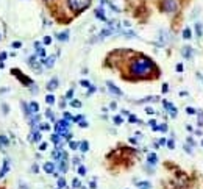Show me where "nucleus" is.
<instances>
[{
  "label": "nucleus",
  "instance_id": "1",
  "mask_svg": "<svg viewBox=\"0 0 203 189\" xmlns=\"http://www.w3.org/2000/svg\"><path fill=\"white\" fill-rule=\"evenodd\" d=\"M131 73L136 77H147L155 70V64L152 59L145 58V56H139L131 63Z\"/></svg>",
  "mask_w": 203,
  "mask_h": 189
},
{
  "label": "nucleus",
  "instance_id": "2",
  "mask_svg": "<svg viewBox=\"0 0 203 189\" xmlns=\"http://www.w3.org/2000/svg\"><path fill=\"white\" fill-rule=\"evenodd\" d=\"M91 5V0H69V7L73 11H83Z\"/></svg>",
  "mask_w": 203,
  "mask_h": 189
},
{
  "label": "nucleus",
  "instance_id": "3",
  "mask_svg": "<svg viewBox=\"0 0 203 189\" xmlns=\"http://www.w3.org/2000/svg\"><path fill=\"white\" fill-rule=\"evenodd\" d=\"M163 10L169 14L172 13H177L178 11V3L177 0H163Z\"/></svg>",
  "mask_w": 203,
  "mask_h": 189
},
{
  "label": "nucleus",
  "instance_id": "4",
  "mask_svg": "<svg viewBox=\"0 0 203 189\" xmlns=\"http://www.w3.org/2000/svg\"><path fill=\"white\" fill-rule=\"evenodd\" d=\"M27 63H28V66H30L31 69H35V70H36V73H41L42 67H41V61L38 59V56H30Z\"/></svg>",
  "mask_w": 203,
  "mask_h": 189
},
{
  "label": "nucleus",
  "instance_id": "5",
  "mask_svg": "<svg viewBox=\"0 0 203 189\" xmlns=\"http://www.w3.org/2000/svg\"><path fill=\"white\" fill-rule=\"evenodd\" d=\"M11 72H13V73H14V75H16V77H17V78H19V80H21V81H22L25 86H31V80H30V78H27L25 75H22V73H21V70H17V69H13Z\"/></svg>",
  "mask_w": 203,
  "mask_h": 189
},
{
  "label": "nucleus",
  "instance_id": "6",
  "mask_svg": "<svg viewBox=\"0 0 203 189\" xmlns=\"http://www.w3.org/2000/svg\"><path fill=\"white\" fill-rule=\"evenodd\" d=\"M39 61H41V64L45 66V67H53V64H55V61H56V56H55V55H50V56H45L44 59H39Z\"/></svg>",
  "mask_w": 203,
  "mask_h": 189
},
{
  "label": "nucleus",
  "instance_id": "7",
  "mask_svg": "<svg viewBox=\"0 0 203 189\" xmlns=\"http://www.w3.org/2000/svg\"><path fill=\"white\" fill-rule=\"evenodd\" d=\"M106 87H108V91L111 92V94H114V96H122V91L114 84V83H111V81H106Z\"/></svg>",
  "mask_w": 203,
  "mask_h": 189
},
{
  "label": "nucleus",
  "instance_id": "8",
  "mask_svg": "<svg viewBox=\"0 0 203 189\" xmlns=\"http://www.w3.org/2000/svg\"><path fill=\"white\" fill-rule=\"evenodd\" d=\"M10 166H11V161H10V158H5V161H3V166H2V170H0V178H2V177H5V175L10 172Z\"/></svg>",
  "mask_w": 203,
  "mask_h": 189
},
{
  "label": "nucleus",
  "instance_id": "9",
  "mask_svg": "<svg viewBox=\"0 0 203 189\" xmlns=\"http://www.w3.org/2000/svg\"><path fill=\"white\" fill-rule=\"evenodd\" d=\"M67 159H69V158H64V159H61L59 163H56V164H58V169H59V172H61V173H66V172H67V169H69Z\"/></svg>",
  "mask_w": 203,
  "mask_h": 189
},
{
  "label": "nucleus",
  "instance_id": "10",
  "mask_svg": "<svg viewBox=\"0 0 203 189\" xmlns=\"http://www.w3.org/2000/svg\"><path fill=\"white\" fill-rule=\"evenodd\" d=\"M55 167H56V164L52 163V161H47V163L42 166V169H44L45 173H53V172H55Z\"/></svg>",
  "mask_w": 203,
  "mask_h": 189
},
{
  "label": "nucleus",
  "instance_id": "11",
  "mask_svg": "<svg viewBox=\"0 0 203 189\" xmlns=\"http://www.w3.org/2000/svg\"><path fill=\"white\" fill-rule=\"evenodd\" d=\"M181 53H183V56H184L186 59H191V58H192V55H194V50H192V47L184 45V47H183V50H181Z\"/></svg>",
  "mask_w": 203,
  "mask_h": 189
},
{
  "label": "nucleus",
  "instance_id": "12",
  "mask_svg": "<svg viewBox=\"0 0 203 189\" xmlns=\"http://www.w3.org/2000/svg\"><path fill=\"white\" fill-rule=\"evenodd\" d=\"M164 106H166V110L169 111V114H170L172 117H177V108H175L172 103H169V102H164Z\"/></svg>",
  "mask_w": 203,
  "mask_h": 189
},
{
  "label": "nucleus",
  "instance_id": "13",
  "mask_svg": "<svg viewBox=\"0 0 203 189\" xmlns=\"http://www.w3.org/2000/svg\"><path fill=\"white\" fill-rule=\"evenodd\" d=\"M41 138H42V136H41V131H38V130H36V131H33V133H31V135L28 136V141H35V142H39V141H41Z\"/></svg>",
  "mask_w": 203,
  "mask_h": 189
},
{
  "label": "nucleus",
  "instance_id": "14",
  "mask_svg": "<svg viewBox=\"0 0 203 189\" xmlns=\"http://www.w3.org/2000/svg\"><path fill=\"white\" fill-rule=\"evenodd\" d=\"M95 16L100 19V21H103V22H108V17L105 16V13H103V8H98V10H95Z\"/></svg>",
  "mask_w": 203,
  "mask_h": 189
},
{
  "label": "nucleus",
  "instance_id": "15",
  "mask_svg": "<svg viewBox=\"0 0 203 189\" xmlns=\"http://www.w3.org/2000/svg\"><path fill=\"white\" fill-rule=\"evenodd\" d=\"M195 33H197V38H201L203 36V25H201V22H195Z\"/></svg>",
  "mask_w": 203,
  "mask_h": 189
},
{
  "label": "nucleus",
  "instance_id": "16",
  "mask_svg": "<svg viewBox=\"0 0 203 189\" xmlns=\"http://www.w3.org/2000/svg\"><path fill=\"white\" fill-rule=\"evenodd\" d=\"M58 87V78H52L49 83H47V89L49 91H53V89H56Z\"/></svg>",
  "mask_w": 203,
  "mask_h": 189
},
{
  "label": "nucleus",
  "instance_id": "17",
  "mask_svg": "<svg viewBox=\"0 0 203 189\" xmlns=\"http://www.w3.org/2000/svg\"><path fill=\"white\" fill-rule=\"evenodd\" d=\"M138 189H152V183L150 181H138Z\"/></svg>",
  "mask_w": 203,
  "mask_h": 189
},
{
  "label": "nucleus",
  "instance_id": "18",
  "mask_svg": "<svg viewBox=\"0 0 203 189\" xmlns=\"http://www.w3.org/2000/svg\"><path fill=\"white\" fill-rule=\"evenodd\" d=\"M28 108H30V113H31V114H38V111H39V105H38L36 102H30Z\"/></svg>",
  "mask_w": 203,
  "mask_h": 189
},
{
  "label": "nucleus",
  "instance_id": "19",
  "mask_svg": "<svg viewBox=\"0 0 203 189\" xmlns=\"http://www.w3.org/2000/svg\"><path fill=\"white\" fill-rule=\"evenodd\" d=\"M147 163H149V164H156V163H158V156H156L155 153H150V155L147 156Z\"/></svg>",
  "mask_w": 203,
  "mask_h": 189
},
{
  "label": "nucleus",
  "instance_id": "20",
  "mask_svg": "<svg viewBox=\"0 0 203 189\" xmlns=\"http://www.w3.org/2000/svg\"><path fill=\"white\" fill-rule=\"evenodd\" d=\"M56 39L58 41H67L69 39V31H63V33L56 35Z\"/></svg>",
  "mask_w": 203,
  "mask_h": 189
},
{
  "label": "nucleus",
  "instance_id": "21",
  "mask_svg": "<svg viewBox=\"0 0 203 189\" xmlns=\"http://www.w3.org/2000/svg\"><path fill=\"white\" fill-rule=\"evenodd\" d=\"M80 150H81L83 153H86V152L89 150V142H87V141H81V142H80Z\"/></svg>",
  "mask_w": 203,
  "mask_h": 189
},
{
  "label": "nucleus",
  "instance_id": "22",
  "mask_svg": "<svg viewBox=\"0 0 203 189\" xmlns=\"http://www.w3.org/2000/svg\"><path fill=\"white\" fill-rule=\"evenodd\" d=\"M128 122H130V124H142L135 114H130V116H128Z\"/></svg>",
  "mask_w": 203,
  "mask_h": 189
},
{
  "label": "nucleus",
  "instance_id": "23",
  "mask_svg": "<svg viewBox=\"0 0 203 189\" xmlns=\"http://www.w3.org/2000/svg\"><path fill=\"white\" fill-rule=\"evenodd\" d=\"M183 38H184V39H191V38H192L189 28H184V30H183Z\"/></svg>",
  "mask_w": 203,
  "mask_h": 189
},
{
  "label": "nucleus",
  "instance_id": "24",
  "mask_svg": "<svg viewBox=\"0 0 203 189\" xmlns=\"http://www.w3.org/2000/svg\"><path fill=\"white\" fill-rule=\"evenodd\" d=\"M45 102H47L49 105H53V103H55V96H52V94H49V96L45 97Z\"/></svg>",
  "mask_w": 203,
  "mask_h": 189
},
{
  "label": "nucleus",
  "instance_id": "25",
  "mask_svg": "<svg viewBox=\"0 0 203 189\" xmlns=\"http://www.w3.org/2000/svg\"><path fill=\"white\" fill-rule=\"evenodd\" d=\"M113 120H114V124H116V125H122V124H124L122 116H114V119H113Z\"/></svg>",
  "mask_w": 203,
  "mask_h": 189
},
{
  "label": "nucleus",
  "instance_id": "26",
  "mask_svg": "<svg viewBox=\"0 0 203 189\" xmlns=\"http://www.w3.org/2000/svg\"><path fill=\"white\" fill-rule=\"evenodd\" d=\"M58 187H59V189L66 187V180H64L63 177H59V178H58Z\"/></svg>",
  "mask_w": 203,
  "mask_h": 189
},
{
  "label": "nucleus",
  "instance_id": "27",
  "mask_svg": "<svg viewBox=\"0 0 203 189\" xmlns=\"http://www.w3.org/2000/svg\"><path fill=\"white\" fill-rule=\"evenodd\" d=\"M197 119H198V125H203V111H197Z\"/></svg>",
  "mask_w": 203,
  "mask_h": 189
},
{
  "label": "nucleus",
  "instance_id": "28",
  "mask_svg": "<svg viewBox=\"0 0 203 189\" xmlns=\"http://www.w3.org/2000/svg\"><path fill=\"white\" fill-rule=\"evenodd\" d=\"M86 173H87L86 167H84V166H78V175H81V177H83V175H86Z\"/></svg>",
  "mask_w": 203,
  "mask_h": 189
},
{
  "label": "nucleus",
  "instance_id": "29",
  "mask_svg": "<svg viewBox=\"0 0 203 189\" xmlns=\"http://www.w3.org/2000/svg\"><path fill=\"white\" fill-rule=\"evenodd\" d=\"M69 147H70L72 150H77V149L80 147V144H78V142H75V141H70V142H69Z\"/></svg>",
  "mask_w": 203,
  "mask_h": 189
},
{
  "label": "nucleus",
  "instance_id": "30",
  "mask_svg": "<svg viewBox=\"0 0 203 189\" xmlns=\"http://www.w3.org/2000/svg\"><path fill=\"white\" fill-rule=\"evenodd\" d=\"M2 144H3L5 147L8 145V139H7L5 136H0V149H2Z\"/></svg>",
  "mask_w": 203,
  "mask_h": 189
},
{
  "label": "nucleus",
  "instance_id": "31",
  "mask_svg": "<svg viewBox=\"0 0 203 189\" xmlns=\"http://www.w3.org/2000/svg\"><path fill=\"white\" fill-rule=\"evenodd\" d=\"M166 144H167V147H169L170 150H173V149H175V141H173V139H169Z\"/></svg>",
  "mask_w": 203,
  "mask_h": 189
},
{
  "label": "nucleus",
  "instance_id": "32",
  "mask_svg": "<svg viewBox=\"0 0 203 189\" xmlns=\"http://www.w3.org/2000/svg\"><path fill=\"white\" fill-rule=\"evenodd\" d=\"M2 111H3V114H8L10 113V106L7 103H2Z\"/></svg>",
  "mask_w": 203,
  "mask_h": 189
},
{
  "label": "nucleus",
  "instance_id": "33",
  "mask_svg": "<svg viewBox=\"0 0 203 189\" xmlns=\"http://www.w3.org/2000/svg\"><path fill=\"white\" fill-rule=\"evenodd\" d=\"M7 58H8V53H7V52H2V53H0V63H3Z\"/></svg>",
  "mask_w": 203,
  "mask_h": 189
},
{
  "label": "nucleus",
  "instance_id": "34",
  "mask_svg": "<svg viewBox=\"0 0 203 189\" xmlns=\"http://www.w3.org/2000/svg\"><path fill=\"white\" fill-rule=\"evenodd\" d=\"M72 97H73V89H69V91L66 92V99H69V100H70Z\"/></svg>",
  "mask_w": 203,
  "mask_h": 189
},
{
  "label": "nucleus",
  "instance_id": "35",
  "mask_svg": "<svg viewBox=\"0 0 203 189\" xmlns=\"http://www.w3.org/2000/svg\"><path fill=\"white\" fill-rule=\"evenodd\" d=\"M11 47H13V49H21V47H22V42H21V41H14Z\"/></svg>",
  "mask_w": 203,
  "mask_h": 189
},
{
  "label": "nucleus",
  "instance_id": "36",
  "mask_svg": "<svg viewBox=\"0 0 203 189\" xmlns=\"http://www.w3.org/2000/svg\"><path fill=\"white\" fill-rule=\"evenodd\" d=\"M72 186H73V187H75V189H77V187H81V183H80V181H78V178H75V180H73V181H72Z\"/></svg>",
  "mask_w": 203,
  "mask_h": 189
},
{
  "label": "nucleus",
  "instance_id": "37",
  "mask_svg": "<svg viewBox=\"0 0 203 189\" xmlns=\"http://www.w3.org/2000/svg\"><path fill=\"white\" fill-rule=\"evenodd\" d=\"M80 84H81L83 87H91V83H89V81H86V80H81V81H80Z\"/></svg>",
  "mask_w": 203,
  "mask_h": 189
},
{
  "label": "nucleus",
  "instance_id": "38",
  "mask_svg": "<svg viewBox=\"0 0 203 189\" xmlns=\"http://www.w3.org/2000/svg\"><path fill=\"white\" fill-rule=\"evenodd\" d=\"M186 113H187V114H197V111H195L192 106H187V108H186Z\"/></svg>",
  "mask_w": 203,
  "mask_h": 189
},
{
  "label": "nucleus",
  "instance_id": "39",
  "mask_svg": "<svg viewBox=\"0 0 203 189\" xmlns=\"http://www.w3.org/2000/svg\"><path fill=\"white\" fill-rule=\"evenodd\" d=\"M72 106H75V108H80L81 106V102H78V100H72V103H70Z\"/></svg>",
  "mask_w": 203,
  "mask_h": 189
},
{
  "label": "nucleus",
  "instance_id": "40",
  "mask_svg": "<svg viewBox=\"0 0 203 189\" xmlns=\"http://www.w3.org/2000/svg\"><path fill=\"white\" fill-rule=\"evenodd\" d=\"M45 116H47V117H49V119H52V120H53V122H55V117H53V113H52V111H50V110H47V113H45Z\"/></svg>",
  "mask_w": 203,
  "mask_h": 189
},
{
  "label": "nucleus",
  "instance_id": "41",
  "mask_svg": "<svg viewBox=\"0 0 203 189\" xmlns=\"http://www.w3.org/2000/svg\"><path fill=\"white\" fill-rule=\"evenodd\" d=\"M125 36H127V38H136V33H133V31H125Z\"/></svg>",
  "mask_w": 203,
  "mask_h": 189
},
{
  "label": "nucleus",
  "instance_id": "42",
  "mask_svg": "<svg viewBox=\"0 0 203 189\" xmlns=\"http://www.w3.org/2000/svg\"><path fill=\"white\" fill-rule=\"evenodd\" d=\"M42 42H44V44H45V45H49V44H50V42H52V38H50V36H45V38H44V41H42Z\"/></svg>",
  "mask_w": 203,
  "mask_h": 189
},
{
  "label": "nucleus",
  "instance_id": "43",
  "mask_svg": "<svg viewBox=\"0 0 203 189\" xmlns=\"http://www.w3.org/2000/svg\"><path fill=\"white\" fill-rule=\"evenodd\" d=\"M31 172H33V173H38V172H39V167H38V164H33V166H31Z\"/></svg>",
  "mask_w": 203,
  "mask_h": 189
},
{
  "label": "nucleus",
  "instance_id": "44",
  "mask_svg": "<svg viewBox=\"0 0 203 189\" xmlns=\"http://www.w3.org/2000/svg\"><path fill=\"white\" fill-rule=\"evenodd\" d=\"M89 187H91V189H95V187H97V183H95V180H91V181H89Z\"/></svg>",
  "mask_w": 203,
  "mask_h": 189
},
{
  "label": "nucleus",
  "instance_id": "45",
  "mask_svg": "<svg viewBox=\"0 0 203 189\" xmlns=\"http://www.w3.org/2000/svg\"><path fill=\"white\" fill-rule=\"evenodd\" d=\"M145 113H147V114H155V110L150 108V106H147V108H145Z\"/></svg>",
  "mask_w": 203,
  "mask_h": 189
},
{
  "label": "nucleus",
  "instance_id": "46",
  "mask_svg": "<svg viewBox=\"0 0 203 189\" xmlns=\"http://www.w3.org/2000/svg\"><path fill=\"white\" fill-rule=\"evenodd\" d=\"M64 119H66V120H72L73 117H72V114H69V113H64Z\"/></svg>",
  "mask_w": 203,
  "mask_h": 189
},
{
  "label": "nucleus",
  "instance_id": "47",
  "mask_svg": "<svg viewBox=\"0 0 203 189\" xmlns=\"http://www.w3.org/2000/svg\"><path fill=\"white\" fill-rule=\"evenodd\" d=\"M78 125H80L81 128H86V127H87V122H86V120H81V122H78Z\"/></svg>",
  "mask_w": 203,
  "mask_h": 189
},
{
  "label": "nucleus",
  "instance_id": "48",
  "mask_svg": "<svg viewBox=\"0 0 203 189\" xmlns=\"http://www.w3.org/2000/svg\"><path fill=\"white\" fill-rule=\"evenodd\" d=\"M158 130H161V131H167V125H166V124H163V125H159V127H158Z\"/></svg>",
  "mask_w": 203,
  "mask_h": 189
},
{
  "label": "nucleus",
  "instance_id": "49",
  "mask_svg": "<svg viewBox=\"0 0 203 189\" xmlns=\"http://www.w3.org/2000/svg\"><path fill=\"white\" fill-rule=\"evenodd\" d=\"M47 149V142H41L39 144V150H45Z\"/></svg>",
  "mask_w": 203,
  "mask_h": 189
},
{
  "label": "nucleus",
  "instance_id": "50",
  "mask_svg": "<svg viewBox=\"0 0 203 189\" xmlns=\"http://www.w3.org/2000/svg\"><path fill=\"white\" fill-rule=\"evenodd\" d=\"M184 150H186L189 155H192V149H191V145H184Z\"/></svg>",
  "mask_w": 203,
  "mask_h": 189
},
{
  "label": "nucleus",
  "instance_id": "51",
  "mask_svg": "<svg viewBox=\"0 0 203 189\" xmlns=\"http://www.w3.org/2000/svg\"><path fill=\"white\" fill-rule=\"evenodd\" d=\"M92 92H95V87H94V86H91V87H89V91H87V96H91Z\"/></svg>",
  "mask_w": 203,
  "mask_h": 189
},
{
  "label": "nucleus",
  "instance_id": "52",
  "mask_svg": "<svg viewBox=\"0 0 203 189\" xmlns=\"http://www.w3.org/2000/svg\"><path fill=\"white\" fill-rule=\"evenodd\" d=\"M177 70H178V72H183V64H177Z\"/></svg>",
  "mask_w": 203,
  "mask_h": 189
},
{
  "label": "nucleus",
  "instance_id": "53",
  "mask_svg": "<svg viewBox=\"0 0 203 189\" xmlns=\"http://www.w3.org/2000/svg\"><path fill=\"white\" fill-rule=\"evenodd\" d=\"M73 164H77V166L80 164V158H78V156H77V158H73Z\"/></svg>",
  "mask_w": 203,
  "mask_h": 189
},
{
  "label": "nucleus",
  "instance_id": "54",
  "mask_svg": "<svg viewBox=\"0 0 203 189\" xmlns=\"http://www.w3.org/2000/svg\"><path fill=\"white\" fill-rule=\"evenodd\" d=\"M167 91H169V86L164 84V86H163V92H167Z\"/></svg>",
  "mask_w": 203,
  "mask_h": 189
},
{
  "label": "nucleus",
  "instance_id": "55",
  "mask_svg": "<svg viewBox=\"0 0 203 189\" xmlns=\"http://www.w3.org/2000/svg\"><path fill=\"white\" fill-rule=\"evenodd\" d=\"M166 142H167V141H166V139H159V144H161V145H164V144H166Z\"/></svg>",
  "mask_w": 203,
  "mask_h": 189
},
{
  "label": "nucleus",
  "instance_id": "56",
  "mask_svg": "<svg viewBox=\"0 0 203 189\" xmlns=\"http://www.w3.org/2000/svg\"><path fill=\"white\" fill-rule=\"evenodd\" d=\"M201 145H203V141H201Z\"/></svg>",
  "mask_w": 203,
  "mask_h": 189
}]
</instances>
